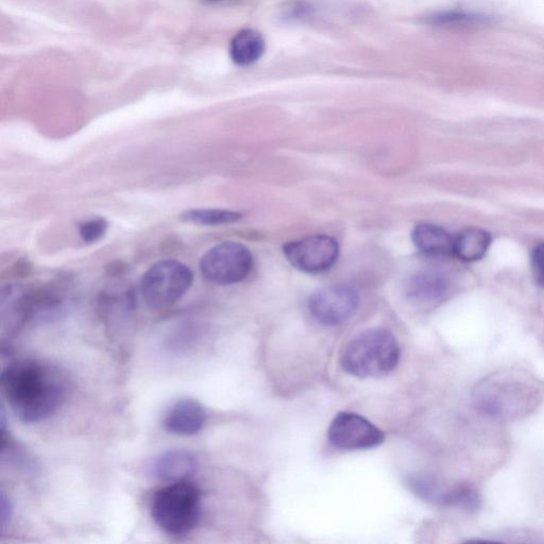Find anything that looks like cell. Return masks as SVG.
<instances>
[{"label":"cell","mask_w":544,"mask_h":544,"mask_svg":"<svg viewBox=\"0 0 544 544\" xmlns=\"http://www.w3.org/2000/svg\"><path fill=\"white\" fill-rule=\"evenodd\" d=\"M0 381L11 410L26 423L42 422L53 416L65 397V384L59 371L39 361L11 363Z\"/></svg>","instance_id":"cell-1"},{"label":"cell","mask_w":544,"mask_h":544,"mask_svg":"<svg viewBox=\"0 0 544 544\" xmlns=\"http://www.w3.org/2000/svg\"><path fill=\"white\" fill-rule=\"evenodd\" d=\"M475 407L501 420L530 415L544 401V382L522 370L492 373L473 390Z\"/></svg>","instance_id":"cell-2"},{"label":"cell","mask_w":544,"mask_h":544,"mask_svg":"<svg viewBox=\"0 0 544 544\" xmlns=\"http://www.w3.org/2000/svg\"><path fill=\"white\" fill-rule=\"evenodd\" d=\"M400 359V348L393 334L384 329H369L350 340L340 363L351 376L379 378L393 371Z\"/></svg>","instance_id":"cell-3"},{"label":"cell","mask_w":544,"mask_h":544,"mask_svg":"<svg viewBox=\"0 0 544 544\" xmlns=\"http://www.w3.org/2000/svg\"><path fill=\"white\" fill-rule=\"evenodd\" d=\"M200 515L201 492L189 480L168 483L152 498V519L169 536L190 534L198 525Z\"/></svg>","instance_id":"cell-4"},{"label":"cell","mask_w":544,"mask_h":544,"mask_svg":"<svg viewBox=\"0 0 544 544\" xmlns=\"http://www.w3.org/2000/svg\"><path fill=\"white\" fill-rule=\"evenodd\" d=\"M194 274L189 266L165 260L151 266L143 276L141 291L152 310H164L176 304L190 291Z\"/></svg>","instance_id":"cell-5"},{"label":"cell","mask_w":544,"mask_h":544,"mask_svg":"<svg viewBox=\"0 0 544 544\" xmlns=\"http://www.w3.org/2000/svg\"><path fill=\"white\" fill-rule=\"evenodd\" d=\"M201 275L216 285H232L244 281L253 267L250 250L235 242H224L211 248L200 261Z\"/></svg>","instance_id":"cell-6"},{"label":"cell","mask_w":544,"mask_h":544,"mask_svg":"<svg viewBox=\"0 0 544 544\" xmlns=\"http://www.w3.org/2000/svg\"><path fill=\"white\" fill-rule=\"evenodd\" d=\"M289 263L306 274H321L332 268L338 259L339 247L329 235H313L283 247Z\"/></svg>","instance_id":"cell-7"},{"label":"cell","mask_w":544,"mask_h":544,"mask_svg":"<svg viewBox=\"0 0 544 544\" xmlns=\"http://www.w3.org/2000/svg\"><path fill=\"white\" fill-rule=\"evenodd\" d=\"M359 293L349 285L323 287L309 301L312 316L321 325L339 326L348 321L359 308Z\"/></svg>","instance_id":"cell-8"},{"label":"cell","mask_w":544,"mask_h":544,"mask_svg":"<svg viewBox=\"0 0 544 544\" xmlns=\"http://www.w3.org/2000/svg\"><path fill=\"white\" fill-rule=\"evenodd\" d=\"M328 437L331 445L340 450H367L380 446L385 434L360 415L339 413L332 421Z\"/></svg>","instance_id":"cell-9"},{"label":"cell","mask_w":544,"mask_h":544,"mask_svg":"<svg viewBox=\"0 0 544 544\" xmlns=\"http://www.w3.org/2000/svg\"><path fill=\"white\" fill-rule=\"evenodd\" d=\"M450 291V282L441 272L422 269L410 277L405 285V295L418 304H431L444 300Z\"/></svg>","instance_id":"cell-10"},{"label":"cell","mask_w":544,"mask_h":544,"mask_svg":"<svg viewBox=\"0 0 544 544\" xmlns=\"http://www.w3.org/2000/svg\"><path fill=\"white\" fill-rule=\"evenodd\" d=\"M206 418V412L198 401L184 399L170 408L164 419V428L170 434L193 436L201 431Z\"/></svg>","instance_id":"cell-11"},{"label":"cell","mask_w":544,"mask_h":544,"mask_svg":"<svg viewBox=\"0 0 544 544\" xmlns=\"http://www.w3.org/2000/svg\"><path fill=\"white\" fill-rule=\"evenodd\" d=\"M197 469V458L189 451L172 450L162 453L153 464V473L166 483L189 480Z\"/></svg>","instance_id":"cell-12"},{"label":"cell","mask_w":544,"mask_h":544,"mask_svg":"<svg viewBox=\"0 0 544 544\" xmlns=\"http://www.w3.org/2000/svg\"><path fill=\"white\" fill-rule=\"evenodd\" d=\"M416 248L430 257H446L453 254L454 237L444 228L432 224H420L413 233Z\"/></svg>","instance_id":"cell-13"},{"label":"cell","mask_w":544,"mask_h":544,"mask_svg":"<svg viewBox=\"0 0 544 544\" xmlns=\"http://www.w3.org/2000/svg\"><path fill=\"white\" fill-rule=\"evenodd\" d=\"M265 51V41L257 30L243 29L230 43L229 54L237 66L247 67L258 62Z\"/></svg>","instance_id":"cell-14"},{"label":"cell","mask_w":544,"mask_h":544,"mask_svg":"<svg viewBox=\"0 0 544 544\" xmlns=\"http://www.w3.org/2000/svg\"><path fill=\"white\" fill-rule=\"evenodd\" d=\"M425 23L445 28H478L497 24L498 17L474 11L447 10L425 17Z\"/></svg>","instance_id":"cell-15"},{"label":"cell","mask_w":544,"mask_h":544,"mask_svg":"<svg viewBox=\"0 0 544 544\" xmlns=\"http://www.w3.org/2000/svg\"><path fill=\"white\" fill-rule=\"evenodd\" d=\"M491 235L478 228H470L454 237L453 254L464 262H476L485 257Z\"/></svg>","instance_id":"cell-16"},{"label":"cell","mask_w":544,"mask_h":544,"mask_svg":"<svg viewBox=\"0 0 544 544\" xmlns=\"http://www.w3.org/2000/svg\"><path fill=\"white\" fill-rule=\"evenodd\" d=\"M241 213L226 211V210H207L196 209L185 211L181 215V219L185 223L201 225V226H219L236 223L242 219Z\"/></svg>","instance_id":"cell-17"},{"label":"cell","mask_w":544,"mask_h":544,"mask_svg":"<svg viewBox=\"0 0 544 544\" xmlns=\"http://www.w3.org/2000/svg\"><path fill=\"white\" fill-rule=\"evenodd\" d=\"M482 504L478 489L468 483L457 484L449 488L445 505L461 508L467 512H476Z\"/></svg>","instance_id":"cell-18"},{"label":"cell","mask_w":544,"mask_h":544,"mask_svg":"<svg viewBox=\"0 0 544 544\" xmlns=\"http://www.w3.org/2000/svg\"><path fill=\"white\" fill-rule=\"evenodd\" d=\"M107 228L108 224L104 218H95L84 221L79 227V232L84 243L92 244L105 235Z\"/></svg>","instance_id":"cell-19"},{"label":"cell","mask_w":544,"mask_h":544,"mask_svg":"<svg viewBox=\"0 0 544 544\" xmlns=\"http://www.w3.org/2000/svg\"><path fill=\"white\" fill-rule=\"evenodd\" d=\"M532 269L536 282L544 288V243L533 252Z\"/></svg>","instance_id":"cell-20"},{"label":"cell","mask_w":544,"mask_h":544,"mask_svg":"<svg viewBox=\"0 0 544 544\" xmlns=\"http://www.w3.org/2000/svg\"><path fill=\"white\" fill-rule=\"evenodd\" d=\"M14 507L11 500L6 496V493H2L0 497V531L3 533L8 529L13 518Z\"/></svg>","instance_id":"cell-21"},{"label":"cell","mask_w":544,"mask_h":544,"mask_svg":"<svg viewBox=\"0 0 544 544\" xmlns=\"http://www.w3.org/2000/svg\"><path fill=\"white\" fill-rule=\"evenodd\" d=\"M209 2H220V0H209Z\"/></svg>","instance_id":"cell-22"}]
</instances>
